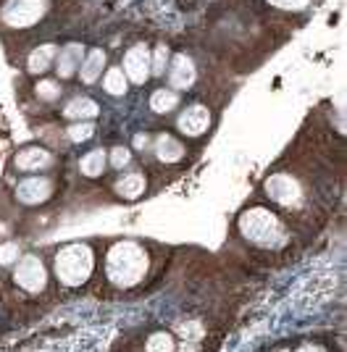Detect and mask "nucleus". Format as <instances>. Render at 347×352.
Here are the masks:
<instances>
[{
	"mask_svg": "<svg viewBox=\"0 0 347 352\" xmlns=\"http://www.w3.org/2000/svg\"><path fill=\"white\" fill-rule=\"evenodd\" d=\"M150 66H153V60H150V53H147L145 45H137V47L127 50V56H124V76H129L134 85L147 82Z\"/></svg>",
	"mask_w": 347,
	"mask_h": 352,
	"instance_id": "nucleus-8",
	"label": "nucleus"
},
{
	"mask_svg": "<svg viewBox=\"0 0 347 352\" xmlns=\"http://www.w3.org/2000/svg\"><path fill=\"white\" fill-rule=\"evenodd\" d=\"M179 105V95L171 92V89H156L153 95H150V108L156 111V113H169Z\"/></svg>",
	"mask_w": 347,
	"mask_h": 352,
	"instance_id": "nucleus-19",
	"label": "nucleus"
},
{
	"mask_svg": "<svg viewBox=\"0 0 347 352\" xmlns=\"http://www.w3.org/2000/svg\"><path fill=\"white\" fill-rule=\"evenodd\" d=\"M116 192H118L121 197H127V200H134V197H140V195L145 192V176L143 174L124 176V179L116 184Z\"/></svg>",
	"mask_w": 347,
	"mask_h": 352,
	"instance_id": "nucleus-17",
	"label": "nucleus"
},
{
	"mask_svg": "<svg viewBox=\"0 0 347 352\" xmlns=\"http://www.w3.org/2000/svg\"><path fill=\"white\" fill-rule=\"evenodd\" d=\"M169 79H171V87L187 89L195 82V66H192V60L187 56H176L171 63V72H169Z\"/></svg>",
	"mask_w": 347,
	"mask_h": 352,
	"instance_id": "nucleus-12",
	"label": "nucleus"
},
{
	"mask_svg": "<svg viewBox=\"0 0 347 352\" xmlns=\"http://www.w3.org/2000/svg\"><path fill=\"white\" fill-rule=\"evenodd\" d=\"M263 190L269 200L282 208H300L303 206V184L289 174H274L266 179Z\"/></svg>",
	"mask_w": 347,
	"mask_h": 352,
	"instance_id": "nucleus-5",
	"label": "nucleus"
},
{
	"mask_svg": "<svg viewBox=\"0 0 347 352\" xmlns=\"http://www.w3.org/2000/svg\"><path fill=\"white\" fill-rule=\"evenodd\" d=\"M156 155H158V161H163V163H176V161H182L185 147H182L179 140H174L171 134H160L158 140H156Z\"/></svg>",
	"mask_w": 347,
	"mask_h": 352,
	"instance_id": "nucleus-13",
	"label": "nucleus"
},
{
	"mask_svg": "<svg viewBox=\"0 0 347 352\" xmlns=\"http://www.w3.org/2000/svg\"><path fill=\"white\" fill-rule=\"evenodd\" d=\"M103 66H105V53H103V50H92V53L87 56L85 63H82V82L92 85V82L101 76Z\"/></svg>",
	"mask_w": 347,
	"mask_h": 352,
	"instance_id": "nucleus-18",
	"label": "nucleus"
},
{
	"mask_svg": "<svg viewBox=\"0 0 347 352\" xmlns=\"http://www.w3.org/2000/svg\"><path fill=\"white\" fill-rule=\"evenodd\" d=\"M56 184L48 176H27L16 184V200L21 206H43L48 197H53Z\"/></svg>",
	"mask_w": 347,
	"mask_h": 352,
	"instance_id": "nucleus-7",
	"label": "nucleus"
},
{
	"mask_svg": "<svg viewBox=\"0 0 347 352\" xmlns=\"http://www.w3.org/2000/svg\"><path fill=\"white\" fill-rule=\"evenodd\" d=\"M103 276H105V284L114 287L116 292H129L134 287L145 284L150 276L147 250L134 239L114 242L103 261Z\"/></svg>",
	"mask_w": 347,
	"mask_h": 352,
	"instance_id": "nucleus-1",
	"label": "nucleus"
},
{
	"mask_svg": "<svg viewBox=\"0 0 347 352\" xmlns=\"http://www.w3.org/2000/svg\"><path fill=\"white\" fill-rule=\"evenodd\" d=\"M58 95H61V87H58L56 82H40V85H37V98H43V100H56Z\"/></svg>",
	"mask_w": 347,
	"mask_h": 352,
	"instance_id": "nucleus-25",
	"label": "nucleus"
},
{
	"mask_svg": "<svg viewBox=\"0 0 347 352\" xmlns=\"http://www.w3.org/2000/svg\"><path fill=\"white\" fill-rule=\"evenodd\" d=\"M19 255H21V250L16 242H3L0 245V265H14L19 261Z\"/></svg>",
	"mask_w": 347,
	"mask_h": 352,
	"instance_id": "nucleus-23",
	"label": "nucleus"
},
{
	"mask_svg": "<svg viewBox=\"0 0 347 352\" xmlns=\"http://www.w3.org/2000/svg\"><path fill=\"white\" fill-rule=\"evenodd\" d=\"M179 132L187 134V137H202L211 126V111L205 105H189L182 111V116L176 121Z\"/></svg>",
	"mask_w": 347,
	"mask_h": 352,
	"instance_id": "nucleus-9",
	"label": "nucleus"
},
{
	"mask_svg": "<svg viewBox=\"0 0 347 352\" xmlns=\"http://www.w3.org/2000/svg\"><path fill=\"white\" fill-rule=\"evenodd\" d=\"M176 334L171 329H153L143 339V352H176Z\"/></svg>",
	"mask_w": 347,
	"mask_h": 352,
	"instance_id": "nucleus-11",
	"label": "nucleus"
},
{
	"mask_svg": "<svg viewBox=\"0 0 347 352\" xmlns=\"http://www.w3.org/2000/svg\"><path fill=\"white\" fill-rule=\"evenodd\" d=\"M105 161H108V155H105V150H92V153H87L82 163H79V171L90 179H95V176L103 174V168H105Z\"/></svg>",
	"mask_w": 347,
	"mask_h": 352,
	"instance_id": "nucleus-16",
	"label": "nucleus"
},
{
	"mask_svg": "<svg viewBox=\"0 0 347 352\" xmlns=\"http://www.w3.org/2000/svg\"><path fill=\"white\" fill-rule=\"evenodd\" d=\"M274 8H282V11H303L311 6V0H269Z\"/></svg>",
	"mask_w": 347,
	"mask_h": 352,
	"instance_id": "nucleus-24",
	"label": "nucleus"
},
{
	"mask_svg": "<svg viewBox=\"0 0 347 352\" xmlns=\"http://www.w3.org/2000/svg\"><path fill=\"white\" fill-rule=\"evenodd\" d=\"M103 87L108 95H124L127 92V76L121 69H108L105 79H103Z\"/></svg>",
	"mask_w": 347,
	"mask_h": 352,
	"instance_id": "nucleus-21",
	"label": "nucleus"
},
{
	"mask_svg": "<svg viewBox=\"0 0 347 352\" xmlns=\"http://www.w3.org/2000/svg\"><path fill=\"white\" fill-rule=\"evenodd\" d=\"M101 113V108L95 100H90V98H74L72 103L63 108V116L66 118H79V121H85V118H92Z\"/></svg>",
	"mask_w": 347,
	"mask_h": 352,
	"instance_id": "nucleus-15",
	"label": "nucleus"
},
{
	"mask_svg": "<svg viewBox=\"0 0 347 352\" xmlns=\"http://www.w3.org/2000/svg\"><path fill=\"white\" fill-rule=\"evenodd\" d=\"M45 14V0H8L3 8V21L14 30L37 24Z\"/></svg>",
	"mask_w": 347,
	"mask_h": 352,
	"instance_id": "nucleus-6",
	"label": "nucleus"
},
{
	"mask_svg": "<svg viewBox=\"0 0 347 352\" xmlns=\"http://www.w3.org/2000/svg\"><path fill=\"white\" fill-rule=\"evenodd\" d=\"M129 161H132L129 147H114V153H111V166L114 168H124Z\"/></svg>",
	"mask_w": 347,
	"mask_h": 352,
	"instance_id": "nucleus-26",
	"label": "nucleus"
},
{
	"mask_svg": "<svg viewBox=\"0 0 347 352\" xmlns=\"http://www.w3.org/2000/svg\"><path fill=\"white\" fill-rule=\"evenodd\" d=\"M79 60H82V47L79 45H69L66 50L58 53V76L66 79V76H74V72H79Z\"/></svg>",
	"mask_w": 347,
	"mask_h": 352,
	"instance_id": "nucleus-14",
	"label": "nucleus"
},
{
	"mask_svg": "<svg viewBox=\"0 0 347 352\" xmlns=\"http://www.w3.org/2000/svg\"><path fill=\"white\" fill-rule=\"evenodd\" d=\"M56 58V47L53 45H43V47H37L32 56H29V72L32 74H43L48 66H50V60Z\"/></svg>",
	"mask_w": 347,
	"mask_h": 352,
	"instance_id": "nucleus-20",
	"label": "nucleus"
},
{
	"mask_svg": "<svg viewBox=\"0 0 347 352\" xmlns=\"http://www.w3.org/2000/svg\"><path fill=\"white\" fill-rule=\"evenodd\" d=\"M95 274V250L87 242L63 245L53 258V276L63 289H79Z\"/></svg>",
	"mask_w": 347,
	"mask_h": 352,
	"instance_id": "nucleus-3",
	"label": "nucleus"
},
{
	"mask_svg": "<svg viewBox=\"0 0 347 352\" xmlns=\"http://www.w3.org/2000/svg\"><path fill=\"white\" fill-rule=\"evenodd\" d=\"M14 163L21 171H43L48 166H53V155L43 147H24L16 153Z\"/></svg>",
	"mask_w": 347,
	"mask_h": 352,
	"instance_id": "nucleus-10",
	"label": "nucleus"
},
{
	"mask_svg": "<svg viewBox=\"0 0 347 352\" xmlns=\"http://www.w3.org/2000/svg\"><path fill=\"white\" fill-rule=\"evenodd\" d=\"M11 281L19 292L29 294H43L48 289V281H50V274H48V265L40 255H21L14 265V274H11Z\"/></svg>",
	"mask_w": 347,
	"mask_h": 352,
	"instance_id": "nucleus-4",
	"label": "nucleus"
},
{
	"mask_svg": "<svg viewBox=\"0 0 347 352\" xmlns=\"http://www.w3.org/2000/svg\"><path fill=\"white\" fill-rule=\"evenodd\" d=\"M237 226H240V234L245 236V242H250L253 248L279 250L289 242L287 226L269 208H247L237 221Z\"/></svg>",
	"mask_w": 347,
	"mask_h": 352,
	"instance_id": "nucleus-2",
	"label": "nucleus"
},
{
	"mask_svg": "<svg viewBox=\"0 0 347 352\" xmlns=\"http://www.w3.org/2000/svg\"><path fill=\"white\" fill-rule=\"evenodd\" d=\"M166 58H169V50L160 45L158 50H156V63L150 66V72L153 74H163V66H166Z\"/></svg>",
	"mask_w": 347,
	"mask_h": 352,
	"instance_id": "nucleus-27",
	"label": "nucleus"
},
{
	"mask_svg": "<svg viewBox=\"0 0 347 352\" xmlns=\"http://www.w3.org/2000/svg\"><path fill=\"white\" fill-rule=\"evenodd\" d=\"M92 134H95V126L90 121H79V124L69 126V140L72 142H87V140H92Z\"/></svg>",
	"mask_w": 347,
	"mask_h": 352,
	"instance_id": "nucleus-22",
	"label": "nucleus"
}]
</instances>
